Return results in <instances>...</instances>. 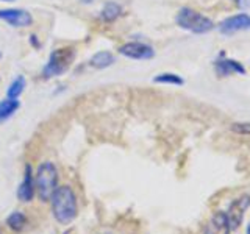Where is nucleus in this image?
Returning a JSON list of instances; mask_svg holds the SVG:
<instances>
[{"mask_svg": "<svg viewBox=\"0 0 250 234\" xmlns=\"http://www.w3.org/2000/svg\"><path fill=\"white\" fill-rule=\"evenodd\" d=\"M50 205H52V214L58 223L69 225L77 218L78 203H77L75 192L69 186H61L55 189V192L50 197Z\"/></svg>", "mask_w": 250, "mask_h": 234, "instance_id": "f257e3e1", "label": "nucleus"}, {"mask_svg": "<svg viewBox=\"0 0 250 234\" xmlns=\"http://www.w3.org/2000/svg\"><path fill=\"white\" fill-rule=\"evenodd\" d=\"M36 194L42 203L50 201L52 194L58 187V169L53 162L45 161L39 164L35 176Z\"/></svg>", "mask_w": 250, "mask_h": 234, "instance_id": "f03ea898", "label": "nucleus"}, {"mask_svg": "<svg viewBox=\"0 0 250 234\" xmlns=\"http://www.w3.org/2000/svg\"><path fill=\"white\" fill-rule=\"evenodd\" d=\"M175 20L180 28L191 31V33H195V35H205L214 28V22L209 18L192 10V8H186V6L178 11Z\"/></svg>", "mask_w": 250, "mask_h": 234, "instance_id": "7ed1b4c3", "label": "nucleus"}, {"mask_svg": "<svg viewBox=\"0 0 250 234\" xmlns=\"http://www.w3.org/2000/svg\"><path fill=\"white\" fill-rule=\"evenodd\" d=\"M75 59V49L74 47H60L55 49L47 64L42 69V77L44 78H52V77H60L70 69L72 62Z\"/></svg>", "mask_w": 250, "mask_h": 234, "instance_id": "20e7f679", "label": "nucleus"}, {"mask_svg": "<svg viewBox=\"0 0 250 234\" xmlns=\"http://www.w3.org/2000/svg\"><path fill=\"white\" fill-rule=\"evenodd\" d=\"M249 208H250V195H247V194L241 195V197H238L236 200L231 201V205L229 206V209H227V213H225L231 231H236L242 225L246 211Z\"/></svg>", "mask_w": 250, "mask_h": 234, "instance_id": "39448f33", "label": "nucleus"}, {"mask_svg": "<svg viewBox=\"0 0 250 234\" xmlns=\"http://www.w3.org/2000/svg\"><path fill=\"white\" fill-rule=\"evenodd\" d=\"M217 28L222 35H227V36L239 33V31H247L250 30V14L239 13V14L230 16V18H227L225 20L219 23Z\"/></svg>", "mask_w": 250, "mask_h": 234, "instance_id": "423d86ee", "label": "nucleus"}, {"mask_svg": "<svg viewBox=\"0 0 250 234\" xmlns=\"http://www.w3.org/2000/svg\"><path fill=\"white\" fill-rule=\"evenodd\" d=\"M119 53L122 57L131 59H152L155 57V50L152 45L144 42H127L119 47Z\"/></svg>", "mask_w": 250, "mask_h": 234, "instance_id": "0eeeda50", "label": "nucleus"}, {"mask_svg": "<svg viewBox=\"0 0 250 234\" xmlns=\"http://www.w3.org/2000/svg\"><path fill=\"white\" fill-rule=\"evenodd\" d=\"M0 19L8 22L11 27H28L33 22V18L27 10H18V8L0 10Z\"/></svg>", "mask_w": 250, "mask_h": 234, "instance_id": "6e6552de", "label": "nucleus"}, {"mask_svg": "<svg viewBox=\"0 0 250 234\" xmlns=\"http://www.w3.org/2000/svg\"><path fill=\"white\" fill-rule=\"evenodd\" d=\"M231 228L224 211H217L203 226V234H230Z\"/></svg>", "mask_w": 250, "mask_h": 234, "instance_id": "1a4fd4ad", "label": "nucleus"}, {"mask_svg": "<svg viewBox=\"0 0 250 234\" xmlns=\"http://www.w3.org/2000/svg\"><path fill=\"white\" fill-rule=\"evenodd\" d=\"M214 69L219 77H230L231 74L246 75V67L239 61L231 58H224V53H221V58L214 61Z\"/></svg>", "mask_w": 250, "mask_h": 234, "instance_id": "9d476101", "label": "nucleus"}, {"mask_svg": "<svg viewBox=\"0 0 250 234\" xmlns=\"http://www.w3.org/2000/svg\"><path fill=\"white\" fill-rule=\"evenodd\" d=\"M36 194V186H35V179H33V170L31 166H25V175H23L22 183L18 187V198L23 203H30L33 200Z\"/></svg>", "mask_w": 250, "mask_h": 234, "instance_id": "9b49d317", "label": "nucleus"}, {"mask_svg": "<svg viewBox=\"0 0 250 234\" xmlns=\"http://www.w3.org/2000/svg\"><path fill=\"white\" fill-rule=\"evenodd\" d=\"M27 223H28V218L22 211H14V213H11L6 217V225L16 233H21L22 230H25Z\"/></svg>", "mask_w": 250, "mask_h": 234, "instance_id": "f8f14e48", "label": "nucleus"}, {"mask_svg": "<svg viewBox=\"0 0 250 234\" xmlns=\"http://www.w3.org/2000/svg\"><path fill=\"white\" fill-rule=\"evenodd\" d=\"M19 106H21V103H19L18 98H8L6 97V100L0 101V123L10 119V117L19 109Z\"/></svg>", "mask_w": 250, "mask_h": 234, "instance_id": "ddd939ff", "label": "nucleus"}, {"mask_svg": "<svg viewBox=\"0 0 250 234\" xmlns=\"http://www.w3.org/2000/svg\"><path fill=\"white\" fill-rule=\"evenodd\" d=\"M89 62H91V66L96 67V69H105V67L113 64V62H114V57H113L111 52L102 50V52H97L96 55H92Z\"/></svg>", "mask_w": 250, "mask_h": 234, "instance_id": "4468645a", "label": "nucleus"}, {"mask_svg": "<svg viewBox=\"0 0 250 234\" xmlns=\"http://www.w3.org/2000/svg\"><path fill=\"white\" fill-rule=\"evenodd\" d=\"M122 14V8L119 3H116V2H108L104 5V8H102V11H100V18L102 20H105V22H113L116 20L119 16Z\"/></svg>", "mask_w": 250, "mask_h": 234, "instance_id": "2eb2a0df", "label": "nucleus"}, {"mask_svg": "<svg viewBox=\"0 0 250 234\" xmlns=\"http://www.w3.org/2000/svg\"><path fill=\"white\" fill-rule=\"evenodd\" d=\"M155 83H161V84H174V86H183L185 80L177 74H170V72H164L160 74L153 78Z\"/></svg>", "mask_w": 250, "mask_h": 234, "instance_id": "dca6fc26", "label": "nucleus"}, {"mask_svg": "<svg viewBox=\"0 0 250 234\" xmlns=\"http://www.w3.org/2000/svg\"><path fill=\"white\" fill-rule=\"evenodd\" d=\"M25 89V78L19 75L16 80L10 84V88L6 89V97L8 98H18L21 94Z\"/></svg>", "mask_w": 250, "mask_h": 234, "instance_id": "f3484780", "label": "nucleus"}, {"mask_svg": "<svg viewBox=\"0 0 250 234\" xmlns=\"http://www.w3.org/2000/svg\"><path fill=\"white\" fill-rule=\"evenodd\" d=\"M231 131L236 135L250 136V122H236L231 125Z\"/></svg>", "mask_w": 250, "mask_h": 234, "instance_id": "a211bd4d", "label": "nucleus"}, {"mask_svg": "<svg viewBox=\"0 0 250 234\" xmlns=\"http://www.w3.org/2000/svg\"><path fill=\"white\" fill-rule=\"evenodd\" d=\"M30 44H31V45H35L36 49H39V42H38V39H36L35 35H31V36H30Z\"/></svg>", "mask_w": 250, "mask_h": 234, "instance_id": "6ab92c4d", "label": "nucleus"}, {"mask_svg": "<svg viewBox=\"0 0 250 234\" xmlns=\"http://www.w3.org/2000/svg\"><path fill=\"white\" fill-rule=\"evenodd\" d=\"M82 2H83V3H92L94 0H82Z\"/></svg>", "mask_w": 250, "mask_h": 234, "instance_id": "aec40b11", "label": "nucleus"}, {"mask_svg": "<svg viewBox=\"0 0 250 234\" xmlns=\"http://www.w3.org/2000/svg\"><path fill=\"white\" fill-rule=\"evenodd\" d=\"M247 234H250V223L247 225Z\"/></svg>", "mask_w": 250, "mask_h": 234, "instance_id": "412c9836", "label": "nucleus"}, {"mask_svg": "<svg viewBox=\"0 0 250 234\" xmlns=\"http://www.w3.org/2000/svg\"><path fill=\"white\" fill-rule=\"evenodd\" d=\"M100 234H114V233H109V231H105V233H100Z\"/></svg>", "mask_w": 250, "mask_h": 234, "instance_id": "4be33fe9", "label": "nucleus"}, {"mask_svg": "<svg viewBox=\"0 0 250 234\" xmlns=\"http://www.w3.org/2000/svg\"><path fill=\"white\" fill-rule=\"evenodd\" d=\"M233 2H236V3H242V0H233Z\"/></svg>", "mask_w": 250, "mask_h": 234, "instance_id": "5701e85b", "label": "nucleus"}, {"mask_svg": "<svg viewBox=\"0 0 250 234\" xmlns=\"http://www.w3.org/2000/svg\"><path fill=\"white\" fill-rule=\"evenodd\" d=\"M2 2H14V0H2Z\"/></svg>", "mask_w": 250, "mask_h": 234, "instance_id": "b1692460", "label": "nucleus"}]
</instances>
